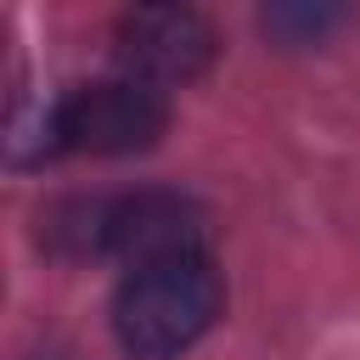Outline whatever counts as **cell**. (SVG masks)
<instances>
[{
  "label": "cell",
  "mask_w": 360,
  "mask_h": 360,
  "mask_svg": "<svg viewBox=\"0 0 360 360\" xmlns=\"http://www.w3.org/2000/svg\"><path fill=\"white\" fill-rule=\"evenodd\" d=\"M219 309H225V281L214 259L202 248L169 253V259L129 264V276L112 292V332L118 349L135 360H174L197 338H208Z\"/></svg>",
  "instance_id": "1"
},
{
  "label": "cell",
  "mask_w": 360,
  "mask_h": 360,
  "mask_svg": "<svg viewBox=\"0 0 360 360\" xmlns=\"http://www.w3.org/2000/svg\"><path fill=\"white\" fill-rule=\"evenodd\" d=\"M169 129V101L146 79H96L62 96V141L68 152H96V158H129L158 146Z\"/></svg>",
  "instance_id": "2"
},
{
  "label": "cell",
  "mask_w": 360,
  "mask_h": 360,
  "mask_svg": "<svg viewBox=\"0 0 360 360\" xmlns=\"http://www.w3.org/2000/svg\"><path fill=\"white\" fill-rule=\"evenodd\" d=\"M112 56L129 79H146L158 90L191 84L214 62V28L191 6H141L135 17L118 22Z\"/></svg>",
  "instance_id": "3"
},
{
  "label": "cell",
  "mask_w": 360,
  "mask_h": 360,
  "mask_svg": "<svg viewBox=\"0 0 360 360\" xmlns=\"http://www.w3.org/2000/svg\"><path fill=\"white\" fill-rule=\"evenodd\" d=\"M360 0H259V28L281 51H315L349 28Z\"/></svg>",
  "instance_id": "5"
},
{
  "label": "cell",
  "mask_w": 360,
  "mask_h": 360,
  "mask_svg": "<svg viewBox=\"0 0 360 360\" xmlns=\"http://www.w3.org/2000/svg\"><path fill=\"white\" fill-rule=\"evenodd\" d=\"M56 152H68L62 101H22L17 96L11 112H6V158H11V169H34V163H45Z\"/></svg>",
  "instance_id": "6"
},
{
  "label": "cell",
  "mask_w": 360,
  "mask_h": 360,
  "mask_svg": "<svg viewBox=\"0 0 360 360\" xmlns=\"http://www.w3.org/2000/svg\"><path fill=\"white\" fill-rule=\"evenodd\" d=\"M141 6H180V0H141Z\"/></svg>",
  "instance_id": "7"
},
{
  "label": "cell",
  "mask_w": 360,
  "mask_h": 360,
  "mask_svg": "<svg viewBox=\"0 0 360 360\" xmlns=\"http://www.w3.org/2000/svg\"><path fill=\"white\" fill-rule=\"evenodd\" d=\"M202 231H208V214L180 191H129L101 208V253H112L124 264L197 253Z\"/></svg>",
  "instance_id": "4"
}]
</instances>
